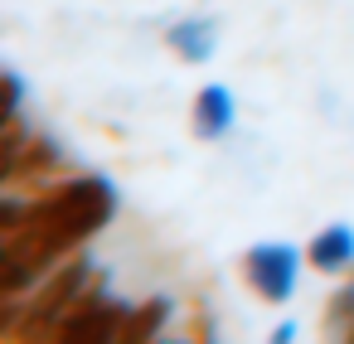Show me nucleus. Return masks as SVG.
Segmentation results:
<instances>
[{"label": "nucleus", "mask_w": 354, "mask_h": 344, "mask_svg": "<svg viewBox=\"0 0 354 344\" xmlns=\"http://www.w3.org/2000/svg\"><path fill=\"white\" fill-rule=\"evenodd\" d=\"M296 276H301V252L291 242H257V247L243 252V281L267 305L291 300L296 296Z\"/></svg>", "instance_id": "nucleus-3"}, {"label": "nucleus", "mask_w": 354, "mask_h": 344, "mask_svg": "<svg viewBox=\"0 0 354 344\" xmlns=\"http://www.w3.org/2000/svg\"><path fill=\"white\" fill-rule=\"evenodd\" d=\"M291 339H296V325H291V320H286V325H277V329H272V344H291Z\"/></svg>", "instance_id": "nucleus-12"}, {"label": "nucleus", "mask_w": 354, "mask_h": 344, "mask_svg": "<svg viewBox=\"0 0 354 344\" xmlns=\"http://www.w3.org/2000/svg\"><path fill=\"white\" fill-rule=\"evenodd\" d=\"M68 170V155L54 136H30L10 160H0V184L6 189H25V184H54Z\"/></svg>", "instance_id": "nucleus-4"}, {"label": "nucleus", "mask_w": 354, "mask_h": 344, "mask_svg": "<svg viewBox=\"0 0 354 344\" xmlns=\"http://www.w3.org/2000/svg\"><path fill=\"white\" fill-rule=\"evenodd\" d=\"M165 49H170L175 59H185V64H209L214 49H218V30H214V20H199V15L175 20V25L165 30Z\"/></svg>", "instance_id": "nucleus-7"}, {"label": "nucleus", "mask_w": 354, "mask_h": 344, "mask_svg": "<svg viewBox=\"0 0 354 344\" xmlns=\"http://www.w3.org/2000/svg\"><path fill=\"white\" fill-rule=\"evenodd\" d=\"M165 320H170V300L165 296H151V300H141V305H131V315H127V325H122V344H141V339H151V334H160L165 329Z\"/></svg>", "instance_id": "nucleus-8"}, {"label": "nucleus", "mask_w": 354, "mask_h": 344, "mask_svg": "<svg viewBox=\"0 0 354 344\" xmlns=\"http://www.w3.org/2000/svg\"><path fill=\"white\" fill-rule=\"evenodd\" d=\"M20 102H25V83L15 68H6V117H20Z\"/></svg>", "instance_id": "nucleus-11"}, {"label": "nucleus", "mask_w": 354, "mask_h": 344, "mask_svg": "<svg viewBox=\"0 0 354 344\" xmlns=\"http://www.w3.org/2000/svg\"><path fill=\"white\" fill-rule=\"evenodd\" d=\"M349 325H354V276H349V286H339L330 296V305H325V334H349Z\"/></svg>", "instance_id": "nucleus-9"}, {"label": "nucleus", "mask_w": 354, "mask_h": 344, "mask_svg": "<svg viewBox=\"0 0 354 344\" xmlns=\"http://www.w3.org/2000/svg\"><path fill=\"white\" fill-rule=\"evenodd\" d=\"M306 262H310L315 271H325V276L349 271V267H354V228H349V223L320 228V233L310 238V247H306Z\"/></svg>", "instance_id": "nucleus-6"}, {"label": "nucleus", "mask_w": 354, "mask_h": 344, "mask_svg": "<svg viewBox=\"0 0 354 344\" xmlns=\"http://www.w3.org/2000/svg\"><path fill=\"white\" fill-rule=\"evenodd\" d=\"M344 339H349V344H354V325H349V334H344Z\"/></svg>", "instance_id": "nucleus-13"}, {"label": "nucleus", "mask_w": 354, "mask_h": 344, "mask_svg": "<svg viewBox=\"0 0 354 344\" xmlns=\"http://www.w3.org/2000/svg\"><path fill=\"white\" fill-rule=\"evenodd\" d=\"M25 141H30V136H25V122H20V117H6V141H0V160H10Z\"/></svg>", "instance_id": "nucleus-10"}, {"label": "nucleus", "mask_w": 354, "mask_h": 344, "mask_svg": "<svg viewBox=\"0 0 354 344\" xmlns=\"http://www.w3.org/2000/svg\"><path fill=\"white\" fill-rule=\"evenodd\" d=\"M127 315H131V305L117 300V296H107V281L97 276V281L83 291V300L64 315V325H59V344H107V339L122 334Z\"/></svg>", "instance_id": "nucleus-2"}, {"label": "nucleus", "mask_w": 354, "mask_h": 344, "mask_svg": "<svg viewBox=\"0 0 354 344\" xmlns=\"http://www.w3.org/2000/svg\"><path fill=\"white\" fill-rule=\"evenodd\" d=\"M349 276H354V267H349Z\"/></svg>", "instance_id": "nucleus-14"}, {"label": "nucleus", "mask_w": 354, "mask_h": 344, "mask_svg": "<svg viewBox=\"0 0 354 344\" xmlns=\"http://www.w3.org/2000/svg\"><path fill=\"white\" fill-rule=\"evenodd\" d=\"M233 117H238V102H233V93H228L223 83L199 88L194 112H189V126H194L199 141H223V136L233 131Z\"/></svg>", "instance_id": "nucleus-5"}, {"label": "nucleus", "mask_w": 354, "mask_h": 344, "mask_svg": "<svg viewBox=\"0 0 354 344\" xmlns=\"http://www.w3.org/2000/svg\"><path fill=\"white\" fill-rule=\"evenodd\" d=\"M117 213V189L107 175H68L25 199V223L0 233V296L35 291L64 257L97 238Z\"/></svg>", "instance_id": "nucleus-1"}]
</instances>
